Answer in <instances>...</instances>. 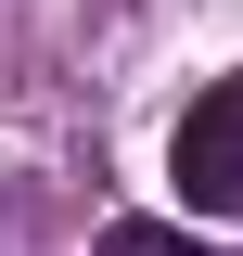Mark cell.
<instances>
[{
    "label": "cell",
    "instance_id": "obj_1",
    "mask_svg": "<svg viewBox=\"0 0 243 256\" xmlns=\"http://www.w3.org/2000/svg\"><path fill=\"white\" fill-rule=\"evenodd\" d=\"M166 180H180L205 218H243V77H218V90L180 116V141H166Z\"/></svg>",
    "mask_w": 243,
    "mask_h": 256
},
{
    "label": "cell",
    "instance_id": "obj_2",
    "mask_svg": "<svg viewBox=\"0 0 243 256\" xmlns=\"http://www.w3.org/2000/svg\"><path fill=\"white\" fill-rule=\"evenodd\" d=\"M90 256H205V244H192V230H166V218H116Z\"/></svg>",
    "mask_w": 243,
    "mask_h": 256
}]
</instances>
